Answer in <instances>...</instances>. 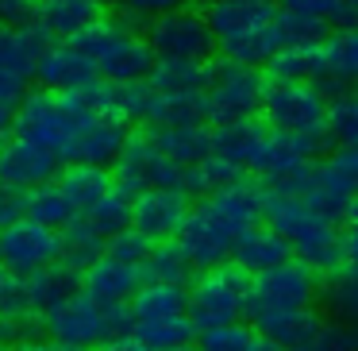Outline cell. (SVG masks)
I'll return each instance as SVG.
<instances>
[{
  "instance_id": "6",
  "label": "cell",
  "mask_w": 358,
  "mask_h": 351,
  "mask_svg": "<svg viewBox=\"0 0 358 351\" xmlns=\"http://www.w3.org/2000/svg\"><path fill=\"white\" fill-rule=\"evenodd\" d=\"M212 78L204 89L208 101V120L212 124H235V120H255L262 112V97H266V74L255 66H239V62H208Z\"/></svg>"
},
{
  "instance_id": "26",
  "label": "cell",
  "mask_w": 358,
  "mask_h": 351,
  "mask_svg": "<svg viewBox=\"0 0 358 351\" xmlns=\"http://www.w3.org/2000/svg\"><path fill=\"white\" fill-rule=\"evenodd\" d=\"M266 132L270 128L262 124V120H235V124H216L212 128V155L224 158V163L239 166L243 174L250 170V163H255L258 147H262Z\"/></svg>"
},
{
  "instance_id": "35",
  "label": "cell",
  "mask_w": 358,
  "mask_h": 351,
  "mask_svg": "<svg viewBox=\"0 0 358 351\" xmlns=\"http://www.w3.org/2000/svg\"><path fill=\"white\" fill-rule=\"evenodd\" d=\"M324 305L335 312V320L355 324L358 320V266H335L324 274Z\"/></svg>"
},
{
  "instance_id": "62",
  "label": "cell",
  "mask_w": 358,
  "mask_h": 351,
  "mask_svg": "<svg viewBox=\"0 0 358 351\" xmlns=\"http://www.w3.org/2000/svg\"><path fill=\"white\" fill-rule=\"evenodd\" d=\"M208 4H216V0H208Z\"/></svg>"
},
{
  "instance_id": "52",
  "label": "cell",
  "mask_w": 358,
  "mask_h": 351,
  "mask_svg": "<svg viewBox=\"0 0 358 351\" xmlns=\"http://www.w3.org/2000/svg\"><path fill=\"white\" fill-rule=\"evenodd\" d=\"M12 351H81V347H70V343L50 340V336H31V340H20Z\"/></svg>"
},
{
  "instance_id": "11",
  "label": "cell",
  "mask_w": 358,
  "mask_h": 351,
  "mask_svg": "<svg viewBox=\"0 0 358 351\" xmlns=\"http://www.w3.org/2000/svg\"><path fill=\"white\" fill-rule=\"evenodd\" d=\"M312 89H320L327 101L358 89V27H339L316 47Z\"/></svg>"
},
{
  "instance_id": "31",
  "label": "cell",
  "mask_w": 358,
  "mask_h": 351,
  "mask_svg": "<svg viewBox=\"0 0 358 351\" xmlns=\"http://www.w3.org/2000/svg\"><path fill=\"white\" fill-rule=\"evenodd\" d=\"M127 309H131L135 324H143V320L181 317V312H189V289L185 286H162V282H143Z\"/></svg>"
},
{
  "instance_id": "10",
  "label": "cell",
  "mask_w": 358,
  "mask_h": 351,
  "mask_svg": "<svg viewBox=\"0 0 358 351\" xmlns=\"http://www.w3.org/2000/svg\"><path fill=\"white\" fill-rule=\"evenodd\" d=\"M62 259V232L43 228L35 220H20V224L0 232V266L16 270L20 278H31L35 270L58 263Z\"/></svg>"
},
{
  "instance_id": "12",
  "label": "cell",
  "mask_w": 358,
  "mask_h": 351,
  "mask_svg": "<svg viewBox=\"0 0 358 351\" xmlns=\"http://www.w3.org/2000/svg\"><path fill=\"white\" fill-rule=\"evenodd\" d=\"M239 235L231 232V228H224L216 216H212L204 205H193V212H189V220L181 224L178 232V243L181 251L189 255V263L196 266V270H216V266H227L231 263V247Z\"/></svg>"
},
{
  "instance_id": "4",
  "label": "cell",
  "mask_w": 358,
  "mask_h": 351,
  "mask_svg": "<svg viewBox=\"0 0 358 351\" xmlns=\"http://www.w3.org/2000/svg\"><path fill=\"white\" fill-rule=\"evenodd\" d=\"M250 286H255V278L247 270H239L235 263L196 274V282L189 286V320H193L196 336L247 317Z\"/></svg>"
},
{
  "instance_id": "40",
  "label": "cell",
  "mask_w": 358,
  "mask_h": 351,
  "mask_svg": "<svg viewBox=\"0 0 358 351\" xmlns=\"http://www.w3.org/2000/svg\"><path fill=\"white\" fill-rule=\"evenodd\" d=\"M327 35H331V24H324V20L296 16V12H281V16H278L281 50H285V47H320Z\"/></svg>"
},
{
  "instance_id": "39",
  "label": "cell",
  "mask_w": 358,
  "mask_h": 351,
  "mask_svg": "<svg viewBox=\"0 0 358 351\" xmlns=\"http://www.w3.org/2000/svg\"><path fill=\"white\" fill-rule=\"evenodd\" d=\"M239 178H247V174L239 170V166H231V163H224V158H204V163H196V166H189V174H185V193L189 197H212L216 189H224V186H231V181H239Z\"/></svg>"
},
{
  "instance_id": "36",
  "label": "cell",
  "mask_w": 358,
  "mask_h": 351,
  "mask_svg": "<svg viewBox=\"0 0 358 351\" xmlns=\"http://www.w3.org/2000/svg\"><path fill=\"white\" fill-rule=\"evenodd\" d=\"M266 81L273 85H312L316 81V47H285L266 66Z\"/></svg>"
},
{
  "instance_id": "48",
  "label": "cell",
  "mask_w": 358,
  "mask_h": 351,
  "mask_svg": "<svg viewBox=\"0 0 358 351\" xmlns=\"http://www.w3.org/2000/svg\"><path fill=\"white\" fill-rule=\"evenodd\" d=\"M124 8L135 12V16H143L150 24V20H158V16H170V12L189 8V0H124Z\"/></svg>"
},
{
  "instance_id": "27",
  "label": "cell",
  "mask_w": 358,
  "mask_h": 351,
  "mask_svg": "<svg viewBox=\"0 0 358 351\" xmlns=\"http://www.w3.org/2000/svg\"><path fill=\"white\" fill-rule=\"evenodd\" d=\"M250 328L262 336H270L273 343H281L285 351H296L304 343H312L324 328V317L316 309H296V312H270V317L250 320Z\"/></svg>"
},
{
  "instance_id": "38",
  "label": "cell",
  "mask_w": 358,
  "mask_h": 351,
  "mask_svg": "<svg viewBox=\"0 0 358 351\" xmlns=\"http://www.w3.org/2000/svg\"><path fill=\"white\" fill-rule=\"evenodd\" d=\"M150 351H173V347H189L196 340V328L189 320V312L181 317H166V320H143V324L131 328Z\"/></svg>"
},
{
  "instance_id": "22",
  "label": "cell",
  "mask_w": 358,
  "mask_h": 351,
  "mask_svg": "<svg viewBox=\"0 0 358 351\" xmlns=\"http://www.w3.org/2000/svg\"><path fill=\"white\" fill-rule=\"evenodd\" d=\"M289 259H293L289 243L281 240L266 220H262V224H255V228H247V232L235 240V247H231V263L239 266V270H247L250 278H258V274H266V270H273V266L289 263Z\"/></svg>"
},
{
  "instance_id": "3",
  "label": "cell",
  "mask_w": 358,
  "mask_h": 351,
  "mask_svg": "<svg viewBox=\"0 0 358 351\" xmlns=\"http://www.w3.org/2000/svg\"><path fill=\"white\" fill-rule=\"evenodd\" d=\"M135 320H131V309L120 305V309H104L96 305L93 297L78 294L62 305V309L47 312L43 317V332L50 340H62L70 347H81V351H93V347H104L108 340L116 336H131Z\"/></svg>"
},
{
  "instance_id": "23",
  "label": "cell",
  "mask_w": 358,
  "mask_h": 351,
  "mask_svg": "<svg viewBox=\"0 0 358 351\" xmlns=\"http://www.w3.org/2000/svg\"><path fill=\"white\" fill-rule=\"evenodd\" d=\"M50 35L39 24H20V27H0V70L16 74L24 81H35V66L47 55Z\"/></svg>"
},
{
  "instance_id": "8",
  "label": "cell",
  "mask_w": 358,
  "mask_h": 351,
  "mask_svg": "<svg viewBox=\"0 0 358 351\" xmlns=\"http://www.w3.org/2000/svg\"><path fill=\"white\" fill-rule=\"evenodd\" d=\"M147 43L155 58H178V62H208L216 50V35H212L204 12L181 8L170 16H158L147 24Z\"/></svg>"
},
{
  "instance_id": "21",
  "label": "cell",
  "mask_w": 358,
  "mask_h": 351,
  "mask_svg": "<svg viewBox=\"0 0 358 351\" xmlns=\"http://www.w3.org/2000/svg\"><path fill=\"white\" fill-rule=\"evenodd\" d=\"M278 16H281L278 0H216V4L204 8V20H208L216 43L258 32V27H270Z\"/></svg>"
},
{
  "instance_id": "51",
  "label": "cell",
  "mask_w": 358,
  "mask_h": 351,
  "mask_svg": "<svg viewBox=\"0 0 358 351\" xmlns=\"http://www.w3.org/2000/svg\"><path fill=\"white\" fill-rule=\"evenodd\" d=\"M327 163H331L335 170H339L343 178H347L350 186L358 189V147H347V151H335V155H327Z\"/></svg>"
},
{
  "instance_id": "57",
  "label": "cell",
  "mask_w": 358,
  "mask_h": 351,
  "mask_svg": "<svg viewBox=\"0 0 358 351\" xmlns=\"http://www.w3.org/2000/svg\"><path fill=\"white\" fill-rule=\"evenodd\" d=\"M347 8L355 12V20H358V0H347Z\"/></svg>"
},
{
  "instance_id": "41",
  "label": "cell",
  "mask_w": 358,
  "mask_h": 351,
  "mask_svg": "<svg viewBox=\"0 0 358 351\" xmlns=\"http://www.w3.org/2000/svg\"><path fill=\"white\" fill-rule=\"evenodd\" d=\"M131 209H135L131 197L120 193V189H112V193L104 197L93 212H89V220L96 224V232H101L104 240H112V235H120V232H127V228H131Z\"/></svg>"
},
{
  "instance_id": "5",
  "label": "cell",
  "mask_w": 358,
  "mask_h": 351,
  "mask_svg": "<svg viewBox=\"0 0 358 351\" xmlns=\"http://www.w3.org/2000/svg\"><path fill=\"white\" fill-rule=\"evenodd\" d=\"M185 166H178L173 158H166L158 151V143L150 139L147 128L127 135L120 158L112 163V181H116L120 193H127L135 201L147 189H181L185 193Z\"/></svg>"
},
{
  "instance_id": "54",
  "label": "cell",
  "mask_w": 358,
  "mask_h": 351,
  "mask_svg": "<svg viewBox=\"0 0 358 351\" xmlns=\"http://www.w3.org/2000/svg\"><path fill=\"white\" fill-rule=\"evenodd\" d=\"M101 351H150V347H147V343H143L139 336L131 332V336H116V340H108Z\"/></svg>"
},
{
  "instance_id": "53",
  "label": "cell",
  "mask_w": 358,
  "mask_h": 351,
  "mask_svg": "<svg viewBox=\"0 0 358 351\" xmlns=\"http://www.w3.org/2000/svg\"><path fill=\"white\" fill-rule=\"evenodd\" d=\"M343 263L358 266V224H347V232H343Z\"/></svg>"
},
{
  "instance_id": "15",
  "label": "cell",
  "mask_w": 358,
  "mask_h": 351,
  "mask_svg": "<svg viewBox=\"0 0 358 351\" xmlns=\"http://www.w3.org/2000/svg\"><path fill=\"white\" fill-rule=\"evenodd\" d=\"M201 205L224 228H231L235 235H243L247 228H255L266 220V186L258 178H239V181H231V186L216 189L212 197H204Z\"/></svg>"
},
{
  "instance_id": "25",
  "label": "cell",
  "mask_w": 358,
  "mask_h": 351,
  "mask_svg": "<svg viewBox=\"0 0 358 351\" xmlns=\"http://www.w3.org/2000/svg\"><path fill=\"white\" fill-rule=\"evenodd\" d=\"M101 16L104 8L96 0H39V8H35V24L58 43H70L73 35L96 24Z\"/></svg>"
},
{
  "instance_id": "13",
  "label": "cell",
  "mask_w": 358,
  "mask_h": 351,
  "mask_svg": "<svg viewBox=\"0 0 358 351\" xmlns=\"http://www.w3.org/2000/svg\"><path fill=\"white\" fill-rule=\"evenodd\" d=\"M327 147L324 135H289V132H266L262 147H258L250 174H255L262 186L281 181L285 174L301 170V166L316 163V155Z\"/></svg>"
},
{
  "instance_id": "2",
  "label": "cell",
  "mask_w": 358,
  "mask_h": 351,
  "mask_svg": "<svg viewBox=\"0 0 358 351\" xmlns=\"http://www.w3.org/2000/svg\"><path fill=\"white\" fill-rule=\"evenodd\" d=\"M89 116H96V112H89V104L81 101L78 93L27 89V97L16 109V128H12V135H20V139H27V143H39V147H47L62 166H70L73 139H78L81 124H85Z\"/></svg>"
},
{
  "instance_id": "44",
  "label": "cell",
  "mask_w": 358,
  "mask_h": 351,
  "mask_svg": "<svg viewBox=\"0 0 358 351\" xmlns=\"http://www.w3.org/2000/svg\"><path fill=\"white\" fill-rule=\"evenodd\" d=\"M250 340H255V328L235 320V324H220V328L201 332L196 336V347L201 351H247Z\"/></svg>"
},
{
  "instance_id": "37",
  "label": "cell",
  "mask_w": 358,
  "mask_h": 351,
  "mask_svg": "<svg viewBox=\"0 0 358 351\" xmlns=\"http://www.w3.org/2000/svg\"><path fill=\"white\" fill-rule=\"evenodd\" d=\"M324 139L335 151L358 147V93H343L327 101V116H324Z\"/></svg>"
},
{
  "instance_id": "18",
  "label": "cell",
  "mask_w": 358,
  "mask_h": 351,
  "mask_svg": "<svg viewBox=\"0 0 358 351\" xmlns=\"http://www.w3.org/2000/svg\"><path fill=\"white\" fill-rule=\"evenodd\" d=\"M35 81L47 93H81L85 85L96 81V66L81 50H73L70 43H50L47 55L35 66Z\"/></svg>"
},
{
  "instance_id": "60",
  "label": "cell",
  "mask_w": 358,
  "mask_h": 351,
  "mask_svg": "<svg viewBox=\"0 0 358 351\" xmlns=\"http://www.w3.org/2000/svg\"><path fill=\"white\" fill-rule=\"evenodd\" d=\"M173 351H201V347H196V343H189V347H173Z\"/></svg>"
},
{
  "instance_id": "16",
  "label": "cell",
  "mask_w": 358,
  "mask_h": 351,
  "mask_svg": "<svg viewBox=\"0 0 358 351\" xmlns=\"http://www.w3.org/2000/svg\"><path fill=\"white\" fill-rule=\"evenodd\" d=\"M62 174V163L39 143H27L20 135H8L0 143V181L16 189H35L43 181H55Z\"/></svg>"
},
{
  "instance_id": "43",
  "label": "cell",
  "mask_w": 358,
  "mask_h": 351,
  "mask_svg": "<svg viewBox=\"0 0 358 351\" xmlns=\"http://www.w3.org/2000/svg\"><path fill=\"white\" fill-rule=\"evenodd\" d=\"M150 247H155V243H150L147 235H139L135 228H127V232L112 235V240L104 243V259H112V263H124V266H135V270H143V263L150 259Z\"/></svg>"
},
{
  "instance_id": "24",
  "label": "cell",
  "mask_w": 358,
  "mask_h": 351,
  "mask_svg": "<svg viewBox=\"0 0 358 351\" xmlns=\"http://www.w3.org/2000/svg\"><path fill=\"white\" fill-rule=\"evenodd\" d=\"M143 286V270L124 263H112V259H96L85 270V297H93L104 309H120V305H131V297Z\"/></svg>"
},
{
  "instance_id": "14",
  "label": "cell",
  "mask_w": 358,
  "mask_h": 351,
  "mask_svg": "<svg viewBox=\"0 0 358 351\" xmlns=\"http://www.w3.org/2000/svg\"><path fill=\"white\" fill-rule=\"evenodd\" d=\"M193 212V197L181 189H147L135 197L131 209V228L139 235H147L150 243H170L178 240L181 224Z\"/></svg>"
},
{
  "instance_id": "59",
  "label": "cell",
  "mask_w": 358,
  "mask_h": 351,
  "mask_svg": "<svg viewBox=\"0 0 358 351\" xmlns=\"http://www.w3.org/2000/svg\"><path fill=\"white\" fill-rule=\"evenodd\" d=\"M350 332H355V351H358V320H355V324H350Z\"/></svg>"
},
{
  "instance_id": "28",
  "label": "cell",
  "mask_w": 358,
  "mask_h": 351,
  "mask_svg": "<svg viewBox=\"0 0 358 351\" xmlns=\"http://www.w3.org/2000/svg\"><path fill=\"white\" fill-rule=\"evenodd\" d=\"M150 139L158 143L166 158H173L178 166H196L204 158H212V128L193 124V128H147Z\"/></svg>"
},
{
  "instance_id": "7",
  "label": "cell",
  "mask_w": 358,
  "mask_h": 351,
  "mask_svg": "<svg viewBox=\"0 0 358 351\" xmlns=\"http://www.w3.org/2000/svg\"><path fill=\"white\" fill-rule=\"evenodd\" d=\"M316 294H320V274L308 270L304 263H296V259H289V263H281V266H273V270H266L255 278L247 320L270 317V312L312 309Z\"/></svg>"
},
{
  "instance_id": "30",
  "label": "cell",
  "mask_w": 358,
  "mask_h": 351,
  "mask_svg": "<svg viewBox=\"0 0 358 351\" xmlns=\"http://www.w3.org/2000/svg\"><path fill=\"white\" fill-rule=\"evenodd\" d=\"M208 62H178V58H158L155 70H150L147 85L155 93L166 97H189V93H204L208 89Z\"/></svg>"
},
{
  "instance_id": "42",
  "label": "cell",
  "mask_w": 358,
  "mask_h": 351,
  "mask_svg": "<svg viewBox=\"0 0 358 351\" xmlns=\"http://www.w3.org/2000/svg\"><path fill=\"white\" fill-rule=\"evenodd\" d=\"M281 12H296V16H312L324 24H343V27H358L355 12L347 8V0H278Z\"/></svg>"
},
{
  "instance_id": "55",
  "label": "cell",
  "mask_w": 358,
  "mask_h": 351,
  "mask_svg": "<svg viewBox=\"0 0 358 351\" xmlns=\"http://www.w3.org/2000/svg\"><path fill=\"white\" fill-rule=\"evenodd\" d=\"M12 128H16V109L12 104H0V143L12 135Z\"/></svg>"
},
{
  "instance_id": "32",
  "label": "cell",
  "mask_w": 358,
  "mask_h": 351,
  "mask_svg": "<svg viewBox=\"0 0 358 351\" xmlns=\"http://www.w3.org/2000/svg\"><path fill=\"white\" fill-rule=\"evenodd\" d=\"M27 220H35L43 228H55V232H62V228H70L78 220V209L70 205V197L58 186V178L27 189Z\"/></svg>"
},
{
  "instance_id": "45",
  "label": "cell",
  "mask_w": 358,
  "mask_h": 351,
  "mask_svg": "<svg viewBox=\"0 0 358 351\" xmlns=\"http://www.w3.org/2000/svg\"><path fill=\"white\" fill-rule=\"evenodd\" d=\"M0 312L4 317H31V309H27V278H20L8 266H0Z\"/></svg>"
},
{
  "instance_id": "9",
  "label": "cell",
  "mask_w": 358,
  "mask_h": 351,
  "mask_svg": "<svg viewBox=\"0 0 358 351\" xmlns=\"http://www.w3.org/2000/svg\"><path fill=\"white\" fill-rule=\"evenodd\" d=\"M327 97L312 85H266L262 97V124L270 132L289 135H324Z\"/></svg>"
},
{
  "instance_id": "33",
  "label": "cell",
  "mask_w": 358,
  "mask_h": 351,
  "mask_svg": "<svg viewBox=\"0 0 358 351\" xmlns=\"http://www.w3.org/2000/svg\"><path fill=\"white\" fill-rule=\"evenodd\" d=\"M196 266L189 263V255L181 251L178 240L170 243H155L150 247V259L143 263V282H162V286H185L193 278Z\"/></svg>"
},
{
  "instance_id": "49",
  "label": "cell",
  "mask_w": 358,
  "mask_h": 351,
  "mask_svg": "<svg viewBox=\"0 0 358 351\" xmlns=\"http://www.w3.org/2000/svg\"><path fill=\"white\" fill-rule=\"evenodd\" d=\"M35 8H39V0H0V27L35 24Z\"/></svg>"
},
{
  "instance_id": "47",
  "label": "cell",
  "mask_w": 358,
  "mask_h": 351,
  "mask_svg": "<svg viewBox=\"0 0 358 351\" xmlns=\"http://www.w3.org/2000/svg\"><path fill=\"white\" fill-rule=\"evenodd\" d=\"M27 216V189H16L8 181H0V232Z\"/></svg>"
},
{
  "instance_id": "34",
  "label": "cell",
  "mask_w": 358,
  "mask_h": 351,
  "mask_svg": "<svg viewBox=\"0 0 358 351\" xmlns=\"http://www.w3.org/2000/svg\"><path fill=\"white\" fill-rule=\"evenodd\" d=\"M104 235L96 232V224L89 216H78L70 228H62V259L78 270H89L96 259H104Z\"/></svg>"
},
{
  "instance_id": "19",
  "label": "cell",
  "mask_w": 358,
  "mask_h": 351,
  "mask_svg": "<svg viewBox=\"0 0 358 351\" xmlns=\"http://www.w3.org/2000/svg\"><path fill=\"white\" fill-rule=\"evenodd\" d=\"M78 294H85V270L70 266L66 259L43 266V270H35L31 278H27V309L39 320L47 317V312L62 309V305Z\"/></svg>"
},
{
  "instance_id": "63",
  "label": "cell",
  "mask_w": 358,
  "mask_h": 351,
  "mask_svg": "<svg viewBox=\"0 0 358 351\" xmlns=\"http://www.w3.org/2000/svg\"><path fill=\"white\" fill-rule=\"evenodd\" d=\"M355 93H358V89H355Z\"/></svg>"
},
{
  "instance_id": "20",
  "label": "cell",
  "mask_w": 358,
  "mask_h": 351,
  "mask_svg": "<svg viewBox=\"0 0 358 351\" xmlns=\"http://www.w3.org/2000/svg\"><path fill=\"white\" fill-rule=\"evenodd\" d=\"M127 135H131V128H127L120 116H89L85 124H81L78 139H73L70 163L112 170V163L120 158V151H124Z\"/></svg>"
},
{
  "instance_id": "46",
  "label": "cell",
  "mask_w": 358,
  "mask_h": 351,
  "mask_svg": "<svg viewBox=\"0 0 358 351\" xmlns=\"http://www.w3.org/2000/svg\"><path fill=\"white\" fill-rule=\"evenodd\" d=\"M296 351H355V332H350V324H343V320H324L316 340L296 347Z\"/></svg>"
},
{
  "instance_id": "50",
  "label": "cell",
  "mask_w": 358,
  "mask_h": 351,
  "mask_svg": "<svg viewBox=\"0 0 358 351\" xmlns=\"http://www.w3.org/2000/svg\"><path fill=\"white\" fill-rule=\"evenodd\" d=\"M27 97V81L16 78V74L0 70V104H12V109H20V101Z\"/></svg>"
},
{
  "instance_id": "56",
  "label": "cell",
  "mask_w": 358,
  "mask_h": 351,
  "mask_svg": "<svg viewBox=\"0 0 358 351\" xmlns=\"http://www.w3.org/2000/svg\"><path fill=\"white\" fill-rule=\"evenodd\" d=\"M247 351H285L281 343H273L270 336H262V332H255V340H250V347Z\"/></svg>"
},
{
  "instance_id": "17",
  "label": "cell",
  "mask_w": 358,
  "mask_h": 351,
  "mask_svg": "<svg viewBox=\"0 0 358 351\" xmlns=\"http://www.w3.org/2000/svg\"><path fill=\"white\" fill-rule=\"evenodd\" d=\"M155 50H150L147 35L139 32H120L112 39V47L96 58V78L101 81H112V85H135V81H147L150 70H155Z\"/></svg>"
},
{
  "instance_id": "58",
  "label": "cell",
  "mask_w": 358,
  "mask_h": 351,
  "mask_svg": "<svg viewBox=\"0 0 358 351\" xmlns=\"http://www.w3.org/2000/svg\"><path fill=\"white\" fill-rule=\"evenodd\" d=\"M96 4H101V8L104 4H120V8H124V0H96Z\"/></svg>"
},
{
  "instance_id": "1",
  "label": "cell",
  "mask_w": 358,
  "mask_h": 351,
  "mask_svg": "<svg viewBox=\"0 0 358 351\" xmlns=\"http://www.w3.org/2000/svg\"><path fill=\"white\" fill-rule=\"evenodd\" d=\"M266 224L289 243L296 263L316 274H331L343 266V232L327 216H320L301 197H281L266 189Z\"/></svg>"
},
{
  "instance_id": "29",
  "label": "cell",
  "mask_w": 358,
  "mask_h": 351,
  "mask_svg": "<svg viewBox=\"0 0 358 351\" xmlns=\"http://www.w3.org/2000/svg\"><path fill=\"white\" fill-rule=\"evenodd\" d=\"M58 186L66 189V197H70V205L78 209V216H89V212H93L96 205H101L112 189H116V181H112V170L70 163V166H62Z\"/></svg>"
},
{
  "instance_id": "61",
  "label": "cell",
  "mask_w": 358,
  "mask_h": 351,
  "mask_svg": "<svg viewBox=\"0 0 358 351\" xmlns=\"http://www.w3.org/2000/svg\"><path fill=\"white\" fill-rule=\"evenodd\" d=\"M0 351H12V347H0Z\"/></svg>"
}]
</instances>
